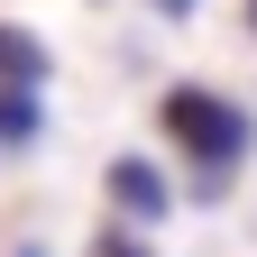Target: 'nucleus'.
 I'll use <instances>...</instances> for the list:
<instances>
[{"label":"nucleus","mask_w":257,"mask_h":257,"mask_svg":"<svg viewBox=\"0 0 257 257\" xmlns=\"http://www.w3.org/2000/svg\"><path fill=\"white\" fill-rule=\"evenodd\" d=\"M156 128L184 147L193 193H202V202H220V184H230L239 156H248V110L230 101V92H211V83H175L166 101H156Z\"/></svg>","instance_id":"f257e3e1"},{"label":"nucleus","mask_w":257,"mask_h":257,"mask_svg":"<svg viewBox=\"0 0 257 257\" xmlns=\"http://www.w3.org/2000/svg\"><path fill=\"white\" fill-rule=\"evenodd\" d=\"M101 193H110V211H128V220H166V175H156V156H110V175H101Z\"/></svg>","instance_id":"f03ea898"},{"label":"nucleus","mask_w":257,"mask_h":257,"mask_svg":"<svg viewBox=\"0 0 257 257\" xmlns=\"http://www.w3.org/2000/svg\"><path fill=\"white\" fill-rule=\"evenodd\" d=\"M0 83H46V46L19 19H0Z\"/></svg>","instance_id":"7ed1b4c3"},{"label":"nucleus","mask_w":257,"mask_h":257,"mask_svg":"<svg viewBox=\"0 0 257 257\" xmlns=\"http://www.w3.org/2000/svg\"><path fill=\"white\" fill-rule=\"evenodd\" d=\"M37 83H0V147H28V138H37Z\"/></svg>","instance_id":"20e7f679"},{"label":"nucleus","mask_w":257,"mask_h":257,"mask_svg":"<svg viewBox=\"0 0 257 257\" xmlns=\"http://www.w3.org/2000/svg\"><path fill=\"white\" fill-rule=\"evenodd\" d=\"M92 257H147V239H128V230H101V248Z\"/></svg>","instance_id":"39448f33"},{"label":"nucleus","mask_w":257,"mask_h":257,"mask_svg":"<svg viewBox=\"0 0 257 257\" xmlns=\"http://www.w3.org/2000/svg\"><path fill=\"white\" fill-rule=\"evenodd\" d=\"M156 10H166V19H184V10H193V0H156Z\"/></svg>","instance_id":"423d86ee"},{"label":"nucleus","mask_w":257,"mask_h":257,"mask_svg":"<svg viewBox=\"0 0 257 257\" xmlns=\"http://www.w3.org/2000/svg\"><path fill=\"white\" fill-rule=\"evenodd\" d=\"M248 28H257V0H248Z\"/></svg>","instance_id":"0eeeda50"}]
</instances>
